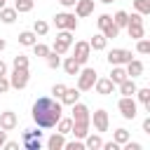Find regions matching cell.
I'll use <instances>...</instances> for the list:
<instances>
[{
	"label": "cell",
	"instance_id": "c3c4849f",
	"mask_svg": "<svg viewBox=\"0 0 150 150\" xmlns=\"http://www.w3.org/2000/svg\"><path fill=\"white\" fill-rule=\"evenodd\" d=\"M2 75H7V63L0 59V77H2Z\"/></svg>",
	"mask_w": 150,
	"mask_h": 150
},
{
	"label": "cell",
	"instance_id": "7c38bea8",
	"mask_svg": "<svg viewBox=\"0 0 150 150\" xmlns=\"http://www.w3.org/2000/svg\"><path fill=\"white\" fill-rule=\"evenodd\" d=\"M96 94H101V96H108V94H112L115 91V84H112V80L110 77H96V82H94V87H91Z\"/></svg>",
	"mask_w": 150,
	"mask_h": 150
},
{
	"label": "cell",
	"instance_id": "9a60e30c",
	"mask_svg": "<svg viewBox=\"0 0 150 150\" xmlns=\"http://www.w3.org/2000/svg\"><path fill=\"white\" fill-rule=\"evenodd\" d=\"M124 66H127V68H124V70H127V75H129V77H134V80H136V77H141V75H143V70H145L143 61H138V59H131V61H129V63H124Z\"/></svg>",
	"mask_w": 150,
	"mask_h": 150
},
{
	"label": "cell",
	"instance_id": "7a4b0ae2",
	"mask_svg": "<svg viewBox=\"0 0 150 150\" xmlns=\"http://www.w3.org/2000/svg\"><path fill=\"white\" fill-rule=\"evenodd\" d=\"M73 47V30H59L56 33V40H54V45H52V52H56V54H68V49Z\"/></svg>",
	"mask_w": 150,
	"mask_h": 150
},
{
	"label": "cell",
	"instance_id": "7dc6e473",
	"mask_svg": "<svg viewBox=\"0 0 150 150\" xmlns=\"http://www.w3.org/2000/svg\"><path fill=\"white\" fill-rule=\"evenodd\" d=\"M141 127H143V131H145V134H150V117H145Z\"/></svg>",
	"mask_w": 150,
	"mask_h": 150
},
{
	"label": "cell",
	"instance_id": "ee69618b",
	"mask_svg": "<svg viewBox=\"0 0 150 150\" xmlns=\"http://www.w3.org/2000/svg\"><path fill=\"white\" fill-rule=\"evenodd\" d=\"M122 148H124V150H141V143H136V141H131V138H129Z\"/></svg>",
	"mask_w": 150,
	"mask_h": 150
},
{
	"label": "cell",
	"instance_id": "f6af8a7d",
	"mask_svg": "<svg viewBox=\"0 0 150 150\" xmlns=\"http://www.w3.org/2000/svg\"><path fill=\"white\" fill-rule=\"evenodd\" d=\"M2 148H5V150H19V141H5Z\"/></svg>",
	"mask_w": 150,
	"mask_h": 150
},
{
	"label": "cell",
	"instance_id": "816d5d0a",
	"mask_svg": "<svg viewBox=\"0 0 150 150\" xmlns=\"http://www.w3.org/2000/svg\"><path fill=\"white\" fill-rule=\"evenodd\" d=\"M5 47H7V42H5V38H0V52H2Z\"/></svg>",
	"mask_w": 150,
	"mask_h": 150
},
{
	"label": "cell",
	"instance_id": "b9f144b4",
	"mask_svg": "<svg viewBox=\"0 0 150 150\" xmlns=\"http://www.w3.org/2000/svg\"><path fill=\"white\" fill-rule=\"evenodd\" d=\"M12 87H9V80H7V75H2L0 77V94H5V91H9Z\"/></svg>",
	"mask_w": 150,
	"mask_h": 150
},
{
	"label": "cell",
	"instance_id": "8992f818",
	"mask_svg": "<svg viewBox=\"0 0 150 150\" xmlns=\"http://www.w3.org/2000/svg\"><path fill=\"white\" fill-rule=\"evenodd\" d=\"M54 26H56V30H75L77 28L75 12H59L54 16Z\"/></svg>",
	"mask_w": 150,
	"mask_h": 150
},
{
	"label": "cell",
	"instance_id": "74e56055",
	"mask_svg": "<svg viewBox=\"0 0 150 150\" xmlns=\"http://www.w3.org/2000/svg\"><path fill=\"white\" fill-rule=\"evenodd\" d=\"M66 150H84V141L82 138H75V141H66L63 143Z\"/></svg>",
	"mask_w": 150,
	"mask_h": 150
},
{
	"label": "cell",
	"instance_id": "ab89813d",
	"mask_svg": "<svg viewBox=\"0 0 150 150\" xmlns=\"http://www.w3.org/2000/svg\"><path fill=\"white\" fill-rule=\"evenodd\" d=\"M108 23H112V16H110V14H101V16L96 19V26H98V30H103Z\"/></svg>",
	"mask_w": 150,
	"mask_h": 150
},
{
	"label": "cell",
	"instance_id": "7402d4cb",
	"mask_svg": "<svg viewBox=\"0 0 150 150\" xmlns=\"http://www.w3.org/2000/svg\"><path fill=\"white\" fill-rule=\"evenodd\" d=\"M89 47H91V52H103V49L108 47V38H105L103 33H96V35L89 40Z\"/></svg>",
	"mask_w": 150,
	"mask_h": 150
},
{
	"label": "cell",
	"instance_id": "ba28073f",
	"mask_svg": "<svg viewBox=\"0 0 150 150\" xmlns=\"http://www.w3.org/2000/svg\"><path fill=\"white\" fill-rule=\"evenodd\" d=\"M89 122L94 124V131H98V134H103V131H108V129H110V117H108V112H105L103 108L94 110V112H91V117H89Z\"/></svg>",
	"mask_w": 150,
	"mask_h": 150
},
{
	"label": "cell",
	"instance_id": "f907efd6",
	"mask_svg": "<svg viewBox=\"0 0 150 150\" xmlns=\"http://www.w3.org/2000/svg\"><path fill=\"white\" fill-rule=\"evenodd\" d=\"M59 2H61L63 7H73V5H75V0H59Z\"/></svg>",
	"mask_w": 150,
	"mask_h": 150
},
{
	"label": "cell",
	"instance_id": "681fc988",
	"mask_svg": "<svg viewBox=\"0 0 150 150\" xmlns=\"http://www.w3.org/2000/svg\"><path fill=\"white\" fill-rule=\"evenodd\" d=\"M5 141H7V131H5V129H0V148H2V143H5Z\"/></svg>",
	"mask_w": 150,
	"mask_h": 150
},
{
	"label": "cell",
	"instance_id": "83f0119b",
	"mask_svg": "<svg viewBox=\"0 0 150 150\" xmlns=\"http://www.w3.org/2000/svg\"><path fill=\"white\" fill-rule=\"evenodd\" d=\"M127 77H129V75H127V70H124L122 66H112V73H110V80H112V84H115V87H117V84H120L122 80H127Z\"/></svg>",
	"mask_w": 150,
	"mask_h": 150
},
{
	"label": "cell",
	"instance_id": "bcb514c9",
	"mask_svg": "<svg viewBox=\"0 0 150 150\" xmlns=\"http://www.w3.org/2000/svg\"><path fill=\"white\" fill-rule=\"evenodd\" d=\"M101 148H103V150H120V145H117L115 141H108V143L103 141V145H101Z\"/></svg>",
	"mask_w": 150,
	"mask_h": 150
},
{
	"label": "cell",
	"instance_id": "3957f363",
	"mask_svg": "<svg viewBox=\"0 0 150 150\" xmlns=\"http://www.w3.org/2000/svg\"><path fill=\"white\" fill-rule=\"evenodd\" d=\"M7 80H9L12 89H26L28 82H30V73H28V68H12Z\"/></svg>",
	"mask_w": 150,
	"mask_h": 150
},
{
	"label": "cell",
	"instance_id": "d4e9b609",
	"mask_svg": "<svg viewBox=\"0 0 150 150\" xmlns=\"http://www.w3.org/2000/svg\"><path fill=\"white\" fill-rule=\"evenodd\" d=\"M54 127H56V131H59V134L68 136V134H70V129H73V117H63V115H61V117H59V122H56Z\"/></svg>",
	"mask_w": 150,
	"mask_h": 150
},
{
	"label": "cell",
	"instance_id": "5bb4252c",
	"mask_svg": "<svg viewBox=\"0 0 150 150\" xmlns=\"http://www.w3.org/2000/svg\"><path fill=\"white\" fill-rule=\"evenodd\" d=\"M75 16L77 19H84L89 14H94V0H75Z\"/></svg>",
	"mask_w": 150,
	"mask_h": 150
},
{
	"label": "cell",
	"instance_id": "277c9868",
	"mask_svg": "<svg viewBox=\"0 0 150 150\" xmlns=\"http://www.w3.org/2000/svg\"><path fill=\"white\" fill-rule=\"evenodd\" d=\"M117 108H120V115L124 120H136V115H138V103L134 96H122L117 101Z\"/></svg>",
	"mask_w": 150,
	"mask_h": 150
},
{
	"label": "cell",
	"instance_id": "4fadbf2b",
	"mask_svg": "<svg viewBox=\"0 0 150 150\" xmlns=\"http://www.w3.org/2000/svg\"><path fill=\"white\" fill-rule=\"evenodd\" d=\"M70 108H73V115H70V117H73V122H84V120H89V117H91V110H89L84 103H80V101H75Z\"/></svg>",
	"mask_w": 150,
	"mask_h": 150
},
{
	"label": "cell",
	"instance_id": "4316f807",
	"mask_svg": "<svg viewBox=\"0 0 150 150\" xmlns=\"http://www.w3.org/2000/svg\"><path fill=\"white\" fill-rule=\"evenodd\" d=\"M38 42V35L33 33V30H21L19 33V45H23V47H33Z\"/></svg>",
	"mask_w": 150,
	"mask_h": 150
},
{
	"label": "cell",
	"instance_id": "ffe728a7",
	"mask_svg": "<svg viewBox=\"0 0 150 150\" xmlns=\"http://www.w3.org/2000/svg\"><path fill=\"white\" fill-rule=\"evenodd\" d=\"M61 66H63L66 75H73V77H75V75L80 73V68H82V66H80V63L75 61V56H66V59L61 61Z\"/></svg>",
	"mask_w": 150,
	"mask_h": 150
},
{
	"label": "cell",
	"instance_id": "5b68a950",
	"mask_svg": "<svg viewBox=\"0 0 150 150\" xmlns=\"http://www.w3.org/2000/svg\"><path fill=\"white\" fill-rule=\"evenodd\" d=\"M21 145L26 150H40L42 148V131L40 129H26L21 134Z\"/></svg>",
	"mask_w": 150,
	"mask_h": 150
},
{
	"label": "cell",
	"instance_id": "f546056e",
	"mask_svg": "<svg viewBox=\"0 0 150 150\" xmlns=\"http://www.w3.org/2000/svg\"><path fill=\"white\" fill-rule=\"evenodd\" d=\"M127 21H129V12H124V9H117V12L112 14V23H115L117 28H124V26H127Z\"/></svg>",
	"mask_w": 150,
	"mask_h": 150
},
{
	"label": "cell",
	"instance_id": "8fae6325",
	"mask_svg": "<svg viewBox=\"0 0 150 150\" xmlns=\"http://www.w3.org/2000/svg\"><path fill=\"white\" fill-rule=\"evenodd\" d=\"M16 127H19V117H16V112H12V110L0 112V129H5V131H14Z\"/></svg>",
	"mask_w": 150,
	"mask_h": 150
},
{
	"label": "cell",
	"instance_id": "f5cc1de1",
	"mask_svg": "<svg viewBox=\"0 0 150 150\" xmlns=\"http://www.w3.org/2000/svg\"><path fill=\"white\" fill-rule=\"evenodd\" d=\"M101 2H103V5H110V2H115V0H101Z\"/></svg>",
	"mask_w": 150,
	"mask_h": 150
},
{
	"label": "cell",
	"instance_id": "44dd1931",
	"mask_svg": "<svg viewBox=\"0 0 150 150\" xmlns=\"http://www.w3.org/2000/svg\"><path fill=\"white\" fill-rule=\"evenodd\" d=\"M136 103H141L148 112H150V87H141V89H136Z\"/></svg>",
	"mask_w": 150,
	"mask_h": 150
},
{
	"label": "cell",
	"instance_id": "db71d44e",
	"mask_svg": "<svg viewBox=\"0 0 150 150\" xmlns=\"http://www.w3.org/2000/svg\"><path fill=\"white\" fill-rule=\"evenodd\" d=\"M5 2H7V0H5Z\"/></svg>",
	"mask_w": 150,
	"mask_h": 150
},
{
	"label": "cell",
	"instance_id": "52a82bcc",
	"mask_svg": "<svg viewBox=\"0 0 150 150\" xmlns=\"http://www.w3.org/2000/svg\"><path fill=\"white\" fill-rule=\"evenodd\" d=\"M77 77V89L80 91H91V87H94V82H96V70L94 68H80V73L75 75Z\"/></svg>",
	"mask_w": 150,
	"mask_h": 150
},
{
	"label": "cell",
	"instance_id": "f35d334b",
	"mask_svg": "<svg viewBox=\"0 0 150 150\" xmlns=\"http://www.w3.org/2000/svg\"><path fill=\"white\" fill-rule=\"evenodd\" d=\"M33 54L45 59V56L49 54V47H47V45H42V42H35V45H33Z\"/></svg>",
	"mask_w": 150,
	"mask_h": 150
},
{
	"label": "cell",
	"instance_id": "836d02e7",
	"mask_svg": "<svg viewBox=\"0 0 150 150\" xmlns=\"http://www.w3.org/2000/svg\"><path fill=\"white\" fill-rule=\"evenodd\" d=\"M33 33H35V35H47V33H49V23L42 21V19H35V23H33Z\"/></svg>",
	"mask_w": 150,
	"mask_h": 150
},
{
	"label": "cell",
	"instance_id": "ac0fdd59",
	"mask_svg": "<svg viewBox=\"0 0 150 150\" xmlns=\"http://www.w3.org/2000/svg\"><path fill=\"white\" fill-rule=\"evenodd\" d=\"M82 141H84V148H87V150H98V148L103 145V138H101V134H98V131H96V134H94V131H89Z\"/></svg>",
	"mask_w": 150,
	"mask_h": 150
},
{
	"label": "cell",
	"instance_id": "6da1fadb",
	"mask_svg": "<svg viewBox=\"0 0 150 150\" xmlns=\"http://www.w3.org/2000/svg\"><path fill=\"white\" fill-rule=\"evenodd\" d=\"M61 115H63V103L54 96H38L30 108V117L40 129H54Z\"/></svg>",
	"mask_w": 150,
	"mask_h": 150
},
{
	"label": "cell",
	"instance_id": "d590c367",
	"mask_svg": "<svg viewBox=\"0 0 150 150\" xmlns=\"http://www.w3.org/2000/svg\"><path fill=\"white\" fill-rule=\"evenodd\" d=\"M101 33H103V35H105L108 40H112V38H117V35H120V28H117L115 23H108V26H105V28H103Z\"/></svg>",
	"mask_w": 150,
	"mask_h": 150
},
{
	"label": "cell",
	"instance_id": "cb8c5ba5",
	"mask_svg": "<svg viewBox=\"0 0 150 150\" xmlns=\"http://www.w3.org/2000/svg\"><path fill=\"white\" fill-rule=\"evenodd\" d=\"M127 33H129L131 40H141V38H145V28H143V23H127Z\"/></svg>",
	"mask_w": 150,
	"mask_h": 150
},
{
	"label": "cell",
	"instance_id": "1f68e13d",
	"mask_svg": "<svg viewBox=\"0 0 150 150\" xmlns=\"http://www.w3.org/2000/svg\"><path fill=\"white\" fill-rule=\"evenodd\" d=\"M33 5H35V0H14V9H16L19 14L30 12V9H33Z\"/></svg>",
	"mask_w": 150,
	"mask_h": 150
},
{
	"label": "cell",
	"instance_id": "7bdbcfd3",
	"mask_svg": "<svg viewBox=\"0 0 150 150\" xmlns=\"http://www.w3.org/2000/svg\"><path fill=\"white\" fill-rule=\"evenodd\" d=\"M127 23H143V16H141L138 12H134V14H129V21H127ZM124 28H127V26H124Z\"/></svg>",
	"mask_w": 150,
	"mask_h": 150
},
{
	"label": "cell",
	"instance_id": "603a6c76",
	"mask_svg": "<svg viewBox=\"0 0 150 150\" xmlns=\"http://www.w3.org/2000/svg\"><path fill=\"white\" fill-rule=\"evenodd\" d=\"M63 143H66V136L59 134V131H54V134L47 138V148H49V150H63Z\"/></svg>",
	"mask_w": 150,
	"mask_h": 150
},
{
	"label": "cell",
	"instance_id": "e575fe53",
	"mask_svg": "<svg viewBox=\"0 0 150 150\" xmlns=\"http://www.w3.org/2000/svg\"><path fill=\"white\" fill-rule=\"evenodd\" d=\"M28 56H23V54H16L14 59H12V68H28Z\"/></svg>",
	"mask_w": 150,
	"mask_h": 150
},
{
	"label": "cell",
	"instance_id": "d6a6232c",
	"mask_svg": "<svg viewBox=\"0 0 150 150\" xmlns=\"http://www.w3.org/2000/svg\"><path fill=\"white\" fill-rule=\"evenodd\" d=\"M45 61H47V66H49L52 70H56V68L61 66V54H56V52H52V49H49V54L45 56Z\"/></svg>",
	"mask_w": 150,
	"mask_h": 150
},
{
	"label": "cell",
	"instance_id": "30bf717a",
	"mask_svg": "<svg viewBox=\"0 0 150 150\" xmlns=\"http://www.w3.org/2000/svg\"><path fill=\"white\" fill-rule=\"evenodd\" d=\"M105 59H108L110 66H124V63H129V61L134 59V54H131L129 49H120V47H117V49H110Z\"/></svg>",
	"mask_w": 150,
	"mask_h": 150
},
{
	"label": "cell",
	"instance_id": "2e32d148",
	"mask_svg": "<svg viewBox=\"0 0 150 150\" xmlns=\"http://www.w3.org/2000/svg\"><path fill=\"white\" fill-rule=\"evenodd\" d=\"M63 105H73L75 101H80V89L77 87H66V91L61 94V98H59Z\"/></svg>",
	"mask_w": 150,
	"mask_h": 150
},
{
	"label": "cell",
	"instance_id": "d6986e66",
	"mask_svg": "<svg viewBox=\"0 0 150 150\" xmlns=\"http://www.w3.org/2000/svg\"><path fill=\"white\" fill-rule=\"evenodd\" d=\"M117 87H120V94H122V96H134V94H136V89H138V84H136V80H134V77L122 80Z\"/></svg>",
	"mask_w": 150,
	"mask_h": 150
},
{
	"label": "cell",
	"instance_id": "e0dca14e",
	"mask_svg": "<svg viewBox=\"0 0 150 150\" xmlns=\"http://www.w3.org/2000/svg\"><path fill=\"white\" fill-rule=\"evenodd\" d=\"M89 131H91V122H89V120H84V122H73L70 134H73L75 138H84Z\"/></svg>",
	"mask_w": 150,
	"mask_h": 150
},
{
	"label": "cell",
	"instance_id": "9c48e42d",
	"mask_svg": "<svg viewBox=\"0 0 150 150\" xmlns=\"http://www.w3.org/2000/svg\"><path fill=\"white\" fill-rule=\"evenodd\" d=\"M73 56H75V61H77L80 66H84V63L89 61V56H91L89 40H77V42H75V47H73Z\"/></svg>",
	"mask_w": 150,
	"mask_h": 150
},
{
	"label": "cell",
	"instance_id": "4dcf8cb0",
	"mask_svg": "<svg viewBox=\"0 0 150 150\" xmlns=\"http://www.w3.org/2000/svg\"><path fill=\"white\" fill-rule=\"evenodd\" d=\"M134 12H138L141 16L150 14V0H134Z\"/></svg>",
	"mask_w": 150,
	"mask_h": 150
},
{
	"label": "cell",
	"instance_id": "f1b7e54d",
	"mask_svg": "<svg viewBox=\"0 0 150 150\" xmlns=\"http://www.w3.org/2000/svg\"><path fill=\"white\" fill-rule=\"evenodd\" d=\"M129 138H131V134H129V131H127V129H122V127H120V129H115V131H112V141H115V143H117V145H120V148H122V145H124V143H127V141H129Z\"/></svg>",
	"mask_w": 150,
	"mask_h": 150
},
{
	"label": "cell",
	"instance_id": "484cf974",
	"mask_svg": "<svg viewBox=\"0 0 150 150\" xmlns=\"http://www.w3.org/2000/svg\"><path fill=\"white\" fill-rule=\"evenodd\" d=\"M16 16H19V12H16L14 7H2V9H0V21H2V23H7V26H9V23H14V21H16Z\"/></svg>",
	"mask_w": 150,
	"mask_h": 150
},
{
	"label": "cell",
	"instance_id": "8d00e7d4",
	"mask_svg": "<svg viewBox=\"0 0 150 150\" xmlns=\"http://www.w3.org/2000/svg\"><path fill=\"white\" fill-rule=\"evenodd\" d=\"M136 52L138 54H150V40H145V38L136 40Z\"/></svg>",
	"mask_w": 150,
	"mask_h": 150
},
{
	"label": "cell",
	"instance_id": "60d3db41",
	"mask_svg": "<svg viewBox=\"0 0 150 150\" xmlns=\"http://www.w3.org/2000/svg\"><path fill=\"white\" fill-rule=\"evenodd\" d=\"M66 91V84L63 82H56L54 87H52V94H54V98H61V94Z\"/></svg>",
	"mask_w": 150,
	"mask_h": 150
}]
</instances>
